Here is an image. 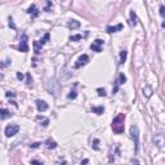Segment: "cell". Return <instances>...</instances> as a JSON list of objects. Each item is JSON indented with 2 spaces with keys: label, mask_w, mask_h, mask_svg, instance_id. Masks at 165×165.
<instances>
[{
  "label": "cell",
  "mask_w": 165,
  "mask_h": 165,
  "mask_svg": "<svg viewBox=\"0 0 165 165\" xmlns=\"http://www.w3.org/2000/svg\"><path fill=\"white\" fill-rule=\"evenodd\" d=\"M126 55H128V52H126L125 49L120 52V62H119L120 65H122V63H124V62L126 61Z\"/></svg>",
  "instance_id": "17"
},
{
  "label": "cell",
  "mask_w": 165,
  "mask_h": 165,
  "mask_svg": "<svg viewBox=\"0 0 165 165\" xmlns=\"http://www.w3.org/2000/svg\"><path fill=\"white\" fill-rule=\"evenodd\" d=\"M83 39V35H75V36H71L70 40L71 41H78V40H81Z\"/></svg>",
  "instance_id": "24"
},
{
  "label": "cell",
  "mask_w": 165,
  "mask_h": 165,
  "mask_svg": "<svg viewBox=\"0 0 165 165\" xmlns=\"http://www.w3.org/2000/svg\"><path fill=\"white\" fill-rule=\"evenodd\" d=\"M27 13L32 17V18H36L37 16H39V10H37V8H36V5H31L29 9H27Z\"/></svg>",
  "instance_id": "10"
},
{
  "label": "cell",
  "mask_w": 165,
  "mask_h": 165,
  "mask_svg": "<svg viewBox=\"0 0 165 165\" xmlns=\"http://www.w3.org/2000/svg\"><path fill=\"white\" fill-rule=\"evenodd\" d=\"M125 81H126L125 75H124V73H120V75H119V78H117V80H116V84H115V88L112 89V93H116L117 89H119V86L122 85V84H124Z\"/></svg>",
  "instance_id": "8"
},
{
  "label": "cell",
  "mask_w": 165,
  "mask_h": 165,
  "mask_svg": "<svg viewBox=\"0 0 165 165\" xmlns=\"http://www.w3.org/2000/svg\"><path fill=\"white\" fill-rule=\"evenodd\" d=\"M97 93H98V96H99V97H106V90H104V89H102V88H98V89H97Z\"/></svg>",
  "instance_id": "22"
},
{
  "label": "cell",
  "mask_w": 165,
  "mask_h": 165,
  "mask_svg": "<svg viewBox=\"0 0 165 165\" xmlns=\"http://www.w3.org/2000/svg\"><path fill=\"white\" fill-rule=\"evenodd\" d=\"M27 35L26 34H22V36H21L19 39V50L23 52V53H27L29 52V44H27Z\"/></svg>",
  "instance_id": "4"
},
{
  "label": "cell",
  "mask_w": 165,
  "mask_h": 165,
  "mask_svg": "<svg viewBox=\"0 0 165 165\" xmlns=\"http://www.w3.org/2000/svg\"><path fill=\"white\" fill-rule=\"evenodd\" d=\"M92 111L94 112V114L102 115L103 112H104V107H103V106H101V107H93V108H92Z\"/></svg>",
  "instance_id": "19"
},
{
  "label": "cell",
  "mask_w": 165,
  "mask_h": 165,
  "mask_svg": "<svg viewBox=\"0 0 165 165\" xmlns=\"http://www.w3.org/2000/svg\"><path fill=\"white\" fill-rule=\"evenodd\" d=\"M31 163H32V164H43V163H41V161H39V160H31Z\"/></svg>",
  "instance_id": "32"
},
{
  "label": "cell",
  "mask_w": 165,
  "mask_h": 165,
  "mask_svg": "<svg viewBox=\"0 0 165 165\" xmlns=\"http://www.w3.org/2000/svg\"><path fill=\"white\" fill-rule=\"evenodd\" d=\"M124 121H125L124 114H119L114 119V121H112V130L116 133V134H121L124 132Z\"/></svg>",
  "instance_id": "1"
},
{
  "label": "cell",
  "mask_w": 165,
  "mask_h": 165,
  "mask_svg": "<svg viewBox=\"0 0 165 165\" xmlns=\"http://www.w3.org/2000/svg\"><path fill=\"white\" fill-rule=\"evenodd\" d=\"M160 16L163 17H165V8H164V5H160Z\"/></svg>",
  "instance_id": "27"
},
{
  "label": "cell",
  "mask_w": 165,
  "mask_h": 165,
  "mask_svg": "<svg viewBox=\"0 0 165 165\" xmlns=\"http://www.w3.org/2000/svg\"><path fill=\"white\" fill-rule=\"evenodd\" d=\"M88 163H89V160H88V159H85V160L81 161V164H88Z\"/></svg>",
  "instance_id": "35"
},
{
  "label": "cell",
  "mask_w": 165,
  "mask_h": 165,
  "mask_svg": "<svg viewBox=\"0 0 165 165\" xmlns=\"http://www.w3.org/2000/svg\"><path fill=\"white\" fill-rule=\"evenodd\" d=\"M17 78H18L19 80H22V79H23V75H22L21 72H18V73H17Z\"/></svg>",
  "instance_id": "34"
},
{
  "label": "cell",
  "mask_w": 165,
  "mask_h": 165,
  "mask_svg": "<svg viewBox=\"0 0 165 165\" xmlns=\"http://www.w3.org/2000/svg\"><path fill=\"white\" fill-rule=\"evenodd\" d=\"M67 26H68V29L76 30V29H79L80 27V22L79 21H76V19H70L67 22Z\"/></svg>",
  "instance_id": "11"
},
{
  "label": "cell",
  "mask_w": 165,
  "mask_h": 165,
  "mask_svg": "<svg viewBox=\"0 0 165 165\" xmlns=\"http://www.w3.org/2000/svg\"><path fill=\"white\" fill-rule=\"evenodd\" d=\"M26 76H27V85L31 86V85H32V78L30 76V73H27Z\"/></svg>",
  "instance_id": "26"
},
{
  "label": "cell",
  "mask_w": 165,
  "mask_h": 165,
  "mask_svg": "<svg viewBox=\"0 0 165 165\" xmlns=\"http://www.w3.org/2000/svg\"><path fill=\"white\" fill-rule=\"evenodd\" d=\"M9 26L12 27V29H16L14 23H13V18H12V17H9Z\"/></svg>",
  "instance_id": "30"
},
{
  "label": "cell",
  "mask_w": 165,
  "mask_h": 165,
  "mask_svg": "<svg viewBox=\"0 0 165 165\" xmlns=\"http://www.w3.org/2000/svg\"><path fill=\"white\" fill-rule=\"evenodd\" d=\"M153 142H155V145L159 147V148H163L164 147V135H163V133H157V134H155V137H153Z\"/></svg>",
  "instance_id": "7"
},
{
  "label": "cell",
  "mask_w": 165,
  "mask_h": 165,
  "mask_svg": "<svg viewBox=\"0 0 165 165\" xmlns=\"http://www.w3.org/2000/svg\"><path fill=\"white\" fill-rule=\"evenodd\" d=\"M5 96L8 97V98H10V97H16V93H14V92H6Z\"/></svg>",
  "instance_id": "29"
},
{
  "label": "cell",
  "mask_w": 165,
  "mask_h": 165,
  "mask_svg": "<svg viewBox=\"0 0 165 165\" xmlns=\"http://www.w3.org/2000/svg\"><path fill=\"white\" fill-rule=\"evenodd\" d=\"M129 23H130V26H135L137 24V16L133 10L130 12V21H129Z\"/></svg>",
  "instance_id": "16"
},
{
  "label": "cell",
  "mask_w": 165,
  "mask_h": 165,
  "mask_svg": "<svg viewBox=\"0 0 165 165\" xmlns=\"http://www.w3.org/2000/svg\"><path fill=\"white\" fill-rule=\"evenodd\" d=\"M102 47H103V40L101 39H97L93 41V44L90 45V49H92L93 52H97V53H101L102 52Z\"/></svg>",
  "instance_id": "5"
},
{
  "label": "cell",
  "mask_w": 165,
  "mask_h": 165,
  "mask_svg": "<svg viewBox=\"0 0 165 165\" xmlns=\"http://www.w3.org/2000/svg\"><path fill=\"white\" fill-rule=\"evenodd\" d=\"M45 146H47V148H49V150H54L55 147H57V142L49 138V139H47V142H45Z\"/></svg>",
  "instance_id": "14"
},
{
  "label": "cell",
  "mask_w": 165,
  "mask_h": 165,
  "mask_svg": "<svg viewBox=\"0 0 165 165\" xmlns=\"http://www.w3.org/2000/svg\"><path fill=\"white\" fill-rule=\"evenodd\" d=\"M12 116V114L6 110V108H0V119H3V120H5V119H8Z\"/></svg>",
  "instance_id": "13"
},
{
  "label": "cell",
  "mask_w": 165,
  "mask_h": 165,
  "mask_svg": "<svg viewBox=\"0 0 165 165\" xmlns=\"http://www.w3.org/2000/svg\"><path fill=\"white\" fill-rule=\"evenodd\" d=\"M152 88H151L150 85H146L145 88H143V96L147 97V98H150L151 96H152Z\"/></svg>",
  "instance_id": "15"
},
{
  "label": "cell",
  "mask_w": 165,
  "mask_h": 165,
  "mask_svg": "<svg viewBox=\"0 0 165 165\" xmlns=\"http://www.w3.org/2000/svg\"><path fill=\"white\" fill-rule=\"evenodd\" d=\"M18 130H19V126L17 124H9L5 126V135L8 137V138L9 137H13L18 133Z\"/></svg>",
  "instance_id": "3"
},
{
  "label": "cell",
  "mask_w": 165,
  "mask_h": 165,
  "mask_svg": "<svg viewBox=\"0 0 165 165\" xmlns=\"http://www.w3.org/2000/svg\"><path fill=\"white\" fill-rule=\"evenodd\" d=\"M40 146V143H34V145H30L31 148H36V147H39Z\"/></svg>",
  "instance_id": "31"
},
{
  "label": "cell",
  "mask_w": 165,
  "mask_h": 165,
  "mask_svg": "<svg viewBox=\"0 0 165 165\" xmlns=\"http://www.w3.org/2000/svg\"><path fill=\"white\" fill-rule=\"evenodd\" d=\"M49 40V34H45L44 35V37H43V39H41V40H39V43L41 44V45H44L45 43H47V41Z\"/></svg>",
  "instance_id": "23"
},
{
  "label": "cell",
  "mask_w": 165,
  "mask_h": 165,
  "mask_svg": "<svg viewBox=\"0 0 165 165\" xmlns=\"http://www.w3.org/2000/svg\"><path fill=\"white\" fill-rule=\"evenodd\" d=\"M88 62H89V57H88V54H83V55H80L79 59H78V61H76V63H75V68H80V67H83V66H85Z\"/></svg>",
  "instance_id": "6"
},
{
  "label": "cell",
  "mask_w": 165,
  "mask_h": 165,
  "mask_svg": "<svg viewBox=\"0 0 165 165\" xmlns=\"http://www.w3.org/2000/svg\"><path fill=\"white\" fill-rule=\"evenodd\" d=\"M36 108H37V111L39 112H44V111H47L48 110V103L45 102V101L43 99H36Z\"/></svg>",
  "instance_id": "9"
},
{
  "label": "cell",
  "mask_w": 165,
  "mask_h": 165,
  "mask_svg": "<svg viewBox=\"0 0 165 165\" xmlns=\"http://www.w3.org/2000/svg\"><path fill=\"white\" fill-rule=\"evenodd\" d=\"M52 8H53V3H52L50 0H48V1H47V5H45V8H44V10H45V12H50Z\"/></svg>",
  "instance_id": "21"
},
{
  "label": "cell",
  "mask_w": 165,
  "mask_h": 165,
  "mask_svg": "<svg viewBox=\"0 0 165 165\" xmlns=\"http://www.w3.org/2000/svg\"><path fill=\"white\" fill-rule=\"evenodd\" d=\"M98 142H99L98 139H94V145H92V147H93L94 150H98V148H99V147H98Z\"/></svg>",
  "instance_id": "28"
},
{
  "label": "cell",
  "mask_w": 165,
  "mask_h": 165,
  "mask_svg": "<svg viewBox=\"0 0 165 165\" xmlns=\"http://www.w3.org/2000/svg\"><path fill=\"white\" fill-rule=\"evenodd\" d=\"M41 48H43V45H41L39 41H34V49H35V53L36 54H39L40 53V50H41Z\"/></svg>",
  "instance_id": "18"
},
{
  "label": "cell",
  "mask_w": 165,
  "mask_h": 165,
  "mask_svg": "<svg viewBox=\"0 0 165 165\" xmlns=\"http://www.w3.org/2000/svg\"><path fill=\"white\" fill-rule=\"evenodd\" d=\"M36 120H40V121H41V125H43V126H47V125L49 124V120H48V119H47V117H43V116H37Z\"/></svg>",
  "instance_id": "20"
},
{
  "label": "cell",
  "mask_w": 165,
  "mask_h": 165,
  "mask_svg": "<svg viewBox=\"0 0 165 165\" xmlns=\"http://www.w3.org/2000/svg\"><path fill=\"white\" fill-rule=\"evenodd\" d=\"M130 163H132V164H134V163H135V164H139V160H137V159H132V160H130Z\"/></svg>",
  "instance_id": "33"
},
{
  "label": "cell",
  "mask_w": 165,
  "mask_h": 165,
  "mask_svg": "<svg viewBox=\"0 0 165 165\" xmlns=\"http://www.w3.org/2000/svg\"><path fill=\"white\" fill-rule=\"evenodd\" d=\"M76 97H78V93H76L75 90H71L70 94H68V99H75Z\"/></svg>",
  "instance_id": "25"
},
{
  "label": "cell",
  "mask_w": 165,
  "mask_h": 165,
  "mask_svg": "<svg viewBox=\"0 0 165 165\" xmlns=\"http://www.w3.org/2000/svg\"><path fill=\"white\" fill-rule=\"evenodd\" d=\"M122 29V24L121 23H119L117 26H114V27H111V26H107V29L106 31L108 34H114V32H117V31H120Z\"/></svg>",
  "instance_id": "12"
},
{
  "label": "cell",
  "mask_w": 165,
  "mask_h": 165,
  "mask_svg": "<svg viewBox=\"0 0 165 165\" xmlns=\"http://www.w3.org/2000/svg\"><path fill=\"white\" fill-rule=\"evenodd\" d=\"M130 137L134 139V145H135V152H138V147H139V129L137 125H132L130 128Z\"/></svg>",
  "instance_id": "2"
}]
</instances>
